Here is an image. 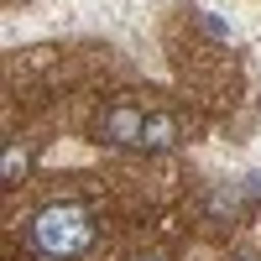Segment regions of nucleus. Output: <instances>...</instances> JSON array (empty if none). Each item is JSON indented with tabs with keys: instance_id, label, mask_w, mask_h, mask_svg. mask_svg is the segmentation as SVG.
I'll list each match as a JSON object with an SVG mask.
<instances>
[{
	"instance_id": "f257e3e1",
	"label": "nucleus",
	"mask_w": 261,
	"mask_h": 261,
	"mask_svg": "<svg viewBox=\"0 0 261 261\" xmlns=\"http://www.w3.org/2000/svg\"><path fill=\"white\" fill-rule=\"evenodd\" d=\"M32 246L47 256V261H73L94 246V214L63 199V204H42L32 214Z\"/></svg>"
},
{
	"instance_id": "f03ea898",
	"label": "nucleus",
	"mask_w": 261,
	"mask_h": 261,
	"mask_svg": "<svg viewBox=\"0 0 261 261\" xmlns=\"http://www.w3.org/2000/svg\"><path fill=\"white\" fill-rule=\"evenodd\" d=\"M141 130H146V110L141 105H115V110H105V120H99V136L110 141V146H136L141 151Z\"/></svg>"
},
{
	"instance_id": "7ed1b4c3",
	"label": "nucleus",
	"mask_w": 261,
	"mask_h": 261,
	"mask_svg": "<svg viewBox=\"0 0 261 261\" xmlns=\"http://www.w3.org/2000/svg\"><path fill=\"white\" fill-rule=\"evenodd\" d=\"M261 199V172H251L246 183H225V188H214L209 193V214L214 220H235L246 204H256Z\"/></svg>"
},
{
	"instance_id": "20e7f679",
	"label": "nucleus",
	"mask_w": 261,
	"mask_h": 261,
	"mask_svg": "<svg viewBox=\"0 0 261 261\" xmlns=\"http://www.w3.org/2000/svg\"><path fill=\"white\" fill-rule=\"evenodd\" d=\"M167 146H178V120L167 110H151L146 130H141V151H167Z\"/></svg>"
},
{
	"instance_id": "39448f33",
	"label": "nucleus",
	"mask_w": 261,
	"mask_h": 261,
	"mask_svg": "<svg viewBox=\"0 0 261 261\" xmlns=\"http://www.w3.org/2000/svg\"><path fill=\"white\" fill-rule=\"evenodd\" d=\"M32 172V146H21V141H11L6 151H0V183L6 188H16L21 178Z\"/></svg>"
},
{
	"instance_id": "423d86ee",
	"label": "nucleus",
	"mask_w": 261,
	"mask_h": 261,
	"mask_svg": "<svg viewBox=\"0 0 261 261\" xmlns=\"http://www.w3.org/2000/svg\"><path fill=\"white\" fill-rule=\"evenodd\" d=\"M130 261H167L162 251H141V256H130Z\"/></svg>"
},
{
	"instance_id": "0eeeda50",
	"label": "nucleus",
	"mask_w": 261,
	"mask_h": 261,
	"mask_svg": "<svg viewBox=\"0 0 261 261\" xmlns=\"http://www.w3.org/2000/svg\"><path fill=\"white\" fill-rule=\"evenodd\" d=\"M241 261H261V256H241Z\"/></svg>"
}]
</instances>
